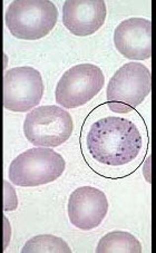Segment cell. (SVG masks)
I'll return each mask as SVG.
<instances>
[{"label":"cell","mask_w":156,"mask_h":253,"mask_svg":"<svg viewBox=\"0 0 156 253\" xmlns=\"http://www.w3.org/2000/svg\"><path fill=\"white\" fill-rule=\"evenodd\" d=\"M142 143V135L132 121L114 116L95 122L86 136L92 158L108 167L131 163L141 153Z\"/></svg>","instance_id":"cell-1"},{"label":"cell","mask_w":156,"mask_h":253,"mask_svg":"<svg viewBox=\"0 0 156 253\" xmlns=\"http://www.w3.org/2000/svg\"><path fill=\"white\" fill-rule=\"evenodd\" d=\"M5 20L14 37L38 41L53 30L58 10L49 0H16L8 6Z\"/></svg>","instance_id":"cell-2"},{"label":"cell","mask_w":156,"mask_h":253,"mask_svg":"<svg viewBox=\"0 0 156 253\" xmlns=\"http://www.w3.org/2000/svg\"><path fill=\"white\" fill-rule=\"evenodd\" d=\"M151 89L150 69L140 63L125 64L108 83L107 105L112 112L126 114L141 105Z\"/></svg>","instance_id":"cell-3"},{"label":"cell","mask_w":156,"mask_h":253,"mask_svg":"<svg viewBox=\"0 0 156 253\" xmlns=\"http://www.w3.org/2000/svg\"><path fill=\"white\" fill-rule=\"evenodd\" d=\"M65 167V160L57 152L49 147H34L12 161L8 176L15 185L39 186L57 180Z\"/></svg>","instance_id":"cell-4"},{"label":"cell","mask_w":156,"mask_h":253,"mask_svg":"<svg viewBox=\"0 0 156 253\" xmlns=\"http://www.w3.org/2000/svg\"><path fill=\"white\" fill-rule=\"evenodd\" d=\"M73 128L71 114L56 105L34 108L24 122L26 138L39 147L60 146L71 137Z\"/></svg>","instance_id":"cell-5"},{"label":"cell","mask_w":156,"mask_h":253,"mask_svg":"<svg viewBox=\"0 0 156 253\" xmlns=\"http://www.w3.org/2000/svg\"><path fill=\"white\" fill-rule=\"evenodd\" d=\"M104 83L105 77L96 65H76L60 77L55 90L56 102L65 108L83 106L101 91Z\"/></svg>","instance_id":"cell-6"},{"label":"cell","mask_w":156,"mask_h":253,"mask_svg":"<svg viewBox=\"0 0 156 253\" xmlns=\"http://www.w3.org/2000/svg\"><path fill=\"white\" fill-rule=\"evenodd\" d=\"M44 89L37 69L29 66L11 68L3 76V107L16 113L33 110L40 103Z\"/></svg>","instance_id":"cell-7"},{"label":"cell","mask_w":156,"mask_h":253,"mask_svg":"<svg viewBox=\"0 0 156 253\" xmlns=\"http://www.w3.org/2000/svg\"><path fill=\"white\" fill-rule=\"evenodd\" d=\"M108 212V201L104 192L93 186H81L68 200V217L76 228L89 231L102 223Z\"/></svg>","instance_id":"cell-8"},{"label":"cell","mask_w":156,"mask_h":253,"mask_svg":"<svg viewBox=\"0 0 156 253\" xmlns=\"http://www.w3.org/2000/svg\"><path fill=\"white\" fill-rule=\"evenodd\" d=\"M114 45L125 58L145 60L152 56V23L145 18L123 20L114 32Z\"/></svg>","instance_id":"cell-9"},{"label":"cell","mask_w":156,"mask_h":253,"mask_svg":"<svg viewBox=\"0 0 156 253\" xmlns=\"http://www.w3.org/2000/svg\"><path fill=\"white\" fill-rule=\"evenodd\" d=\"M103 0H67L63 7V23L75 36L86 37L102 27L106 19Z\"/></svg>","instance_id":"cell-10"},{"label":"cell","mask_w":156,"mask_h":253,"mask_svg":"<svg viewBox=\"0 0 156 253\" xmlns=\"http://www.w3.org/2000/svg\"><path fill=\"white\" fill-rule=\"evenodd\" d=\"M96 252H142V246L133 234L125 231H113L99 240Z\"/></svg>","instance_id":"cell-11"},{"label":"cell","mask_w":156,"mask_h":253,"mask_svg":"<svg viewBox=\"0 0 156 253\" xmlns=\"http://www.w3.org/2000/svg\"><path fill=\"white\" fill-rule=\"evenodd\" d=\"M71 248L63 239L51 234H40L25 243L21 252H71Z\"/></svg>","instance_id":"cell-12"},{"label":"cell","mask_w":156,"mask_h":253,"mask_svg":"<svg viewBox=\"0 0 156 253\" xmlns=\"http://www.w3.org/2000/svg\"><path fill=\"white\" fill-rule=\"evenodd\" d=\"M5 208L3 210L5 211H14L17 209V204H18V201H17V195L12 190L9 183L5 181Z\"/></svg>","instance_id":"cell-13"}]
</instances>
